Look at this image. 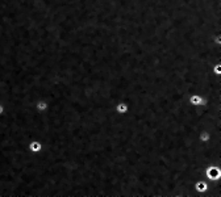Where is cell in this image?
<instances>
[{"label":"cell","instance_id":"6da1fadb","mask_svg":"<svg viewBox=\"0 0 221 197\" xmlns=\"http://www.w3.org/2000/svg\"><path fill=\"white\" fill-rule=\"evenodd\" d=\"M188 103L191 104L192 106H202V105H207V104H211V103H208V101H207L202 95H197V94L191 95V96L188 97ZM213 105H215V104H213ZM217 106H219V105H217Z\"/></svg>","mask_w":221,"mask_h":197},{"label":"cell","instance_id":"7a4b0ae2","mask_svg":"<svg viewBox=\"0 0 221 197\" xmlns=\"http://www.w3.org/2000/svg\"><path fill=\"white\" fill-rule=\"evenodd\" d=\"M42 147H44V145H42V142L38 139H32L29 143H28V150H29L32 154L41 153Z\"/></svg>","mask_w":221,"mask_h":197},{"label":"cell","instance_id":"3957f363","mask_svg":"<svg viewBox=\"0 0 221 197\" xmlns=\"http://www.w3.org/2000/svg\"><path fill=\"white\" fill-rule=\"evenodd\" d=\"M34 109L38 113H44L49 109V101L45 100V98H38L34 104Z\"/></svg>","mask_w":221,"mask_h":197},{"label":"cell","instance_id":"277c9868","mask_svg":"<svg viewBox=\"0 0 221 197\" xmlns=\"http://www.w3.org/2000/svg\"><path fill=\"white\" fill-rule=\"evenodd\" d=\"M115 111L117 112L118 114H126L129 112V106L125 101H118L115 105Z\"/></svg>","mask_w":221,"mask_h":197},{"label":"cell","instance_id":"5b68a950","mask_svg":"<svg viewBox=\"0 0 221 197\" xmlns=\"http://www.w3.org/2000/svg\"><path fill=\"white\" fill-rule=\"evenodd\" d=\"M4 111H5V108H4V105H3L1 103H0V116H1L3 113H4Z\"/></svg>","mask_w":221,"mask_h":197}]
</instances>
